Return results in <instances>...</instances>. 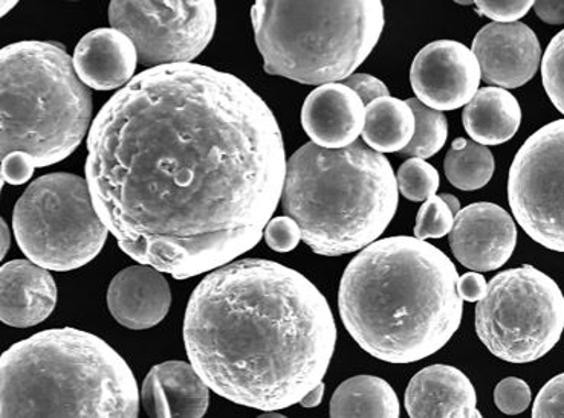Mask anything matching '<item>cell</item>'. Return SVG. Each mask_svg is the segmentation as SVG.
<instances>
[{"instance_id":"cell-1","label":"cell","mask_w":564,"mask_h":418,"mask_svg":"<svg viewBox=\"0 0 564 418\" xmlns=\"http://www.w3.org/2000/svg\"><path fill=\"white\" fill-rule=\"evenodd\" d=\"M285 175L270 106L236 75L196 63L137 75L89 129L98 217L124 254L175 279L258 246Z\"/></svg>"},{"instance_id":"cell-2","label":"cell","mask_w":564,"mask_h":418,"mask_svg":"<svg viewBox=\"0 0 564 418\" xmlns=\"http://www.w3.org/2000/svg\"><path fill=\"white\" fill-rule=\"evenodd\" d=\"M337 338L325 295L270 260L212 271L185 311L195 372L213 393L259 411L291 408L323 382Z\"/></svg>"},{"instance_id":"cell-3","label":"cell","mask_w":564,"mask_h":418,"mask_svg":"<svg viewBox=\"0 0 564 418\" xmlns=\"http://www.w3.org/2000/svg\"><path fill=\"white\" fill-rule=\"evenodd\" d=\"M457 278L455 263L425 240H377L343 274V324L366 353L382 362L427 359L452 341L463 322Z\"/></svg>"},{"instance_id":"cell-4","label":"cell","mask_w":564,"mask_h":418,"mask_svg":"<svg viewBox=\"0 0 564 418\" xmlns=\"http://www.w3.org/2000/svg\"><path fill=\"white\" fill-rule=\"evenodd\" d=\"M138 414L140 392L128 362L88 331H41L0 356V417Z\"/></svg>"},{"instance_id":"cell-5","label":"cell","mask_w":564,"mask_h":418,"mask_svg":"<svg viewBox=\"0 0 564 418\" xmlns=\"http://www.w3.org/2000/svg\"><path fill=\"white\" fill-rule=\"evenodd\" d=\"M280 200L314 254L341 256L384 234L400 191L388 157L365 142L340 150L307 142L286 161Z\"/></svg>"},{"instance_id":"cell-6","label":"cell","mask_w":564,"mask_h":418,"mask_svg":"<svg viewBox=\"0 0 564 418\" xmlns=\"http://www.w3.org/2000/svg\"><path fill=\"white\" fill-rule=\"evenodd\" d=\"M93 95L57 43L0 50V161L21 152L35 168L73 155L93 124Z\"/></svg>"},{"instance_id":"cell-7","label":"cell","mask_w":564,"mask_h":418,"mask_svg":"<svg viewBox=\"0 0 564 418\" xmlns=\"http://www.w3.org/2000/svg\"><path fill=\"white\" fill-rule=\"evenodd\" d=\"M251 22L267 74L323 86L360 68L380 42L386 14L378 0L256 2Z\"/></svg>"},{"instance_id":"cell-8","label":"cell","mask_w":564,"mask_h":418,"mask_svg":"<svg viewBox=\"0 0 564 418\" xmlns=\"http://www.w3.org/2000/svg\"><path fill=\"white\" fill-rule=\"evenodd\" d=\"M13 230L26 258L55 272L80 270L93 262L109 235L88 183L70 173L35 179L15 204Z\"/></svg>"},{"instance_id":"cell-9","label":"cell","mask_w":564,"mask_h":418,"mask_svg":"<svg viewBox=\"0 0 564 418\" xmlns=\"http://www.w3.org/2000/svg\"><path fill=\"white\" fill-rule=\"evenodd\" d=\"M563 329L562 290L531 264L497 274L477 301V337L492 356L510 364L546 356L558 344Z\"/></svg>"},{"instance_id":"cell-10","label":"cell","mask_w":564,"mask_h":418,"mask_svg":"<svg viewBox=\"0 0 564 418\" xmlns=\"http://www.w3.org/2000/svg\"><path fill=\"white\" fill-rule=\"evenodd\" d=\"M564 121L550 122L524 141L512 161L508 202L516 222L546 250L564 251Z\"/></svg>"},{"instance_id":"cell-11","label":"cell","mask_w":564,"mask_h":418,"mask_svg":"<svg viewBox=\"0 0 564 418\" xmlns=\"http://www.w3.org/2000/svg\"><path fill=\"white\" fill-rule=\"evenodd\" d=\"M109 22L152 68L191 63L210 45L218 23L215 2H112Z\"/></svg>"},{"instance_id":"cell-12","label":"cell","mask_w":564,"mask_h":418,"mask_svg":"<svg viewBox=\"0 0 564 418\" xmlns=\"http://www.w3.org/2000/svg\"><path fill=\"white\" fill-rule=\"evenodd\" d=\"M480 68L464 43L436 41L422 47L410 69L416 100L437 112L464 108L479 90Z\"/></svg>"},{"instance_id":"cell-13","label":"cell","mask_w":564,"mask_h":418,"mask_svg":"<svg viewBox=\"0 0 564 418\" xmlns=\"http://www.w3.org/2000/svg\"><path fill=\"white\" fill-rule=\"evenodd\" d=\"M457 262L473 272L500 270L514 254V219L499 205L477 202L460 208L449 231Z\"/></svg>"},{"instance_id":"cell-14","label":"cell","mask_w":564,"mask_h":418,"mask_svg":"<svg viewBox=\"0 0 564 418\" xmlns=\"http://www.w3.org/2000/svg\"><path fill=\"white\" fill-rule=\"evenodd\" d=\"M471 53L487 85L517 89L535 77L542 61L538 34L522 22L488 23L473 41Z\"/></svg>"},{"instance_id":"cell-15","label":"cell","mask_w":564,"mask_h":418,"mask_svg":"<svg viewBox=\"0 0 564 418\" xmlns=\"http://www.w3.org/2000/svg\"><path fill=\"white\" fill-rule=\"evenodd\" d=\"M365 108L360 97L343 82L318 86L303 102V130L318 147H349L361 136Z\"/></svg>"},{"instance_id":"cell-16","label":"cell","mask_w":564,"mask_h":418,"mask_svg":"<svg viewBox=\"0 0 564 418\" xmlns=\"http://www.w3.org/2000/svg\"><path fill=\"white\" fill-rule=\"evenodd\" d=\"M172 292L163 272L148 264L121 271L108 289V307L112 317L130 330H149L167 317Z\"/></svg>"},{"instance_id":"cell-17","label":"cell","mask_w":564,"mask_h":418,"mask_svg":"<svg viewBox=\"0 0 564 418\" xmlns=\"http://www.w3.org/2000/svg\"><path fill=\"white\" fill-rule=\"evenodd\" d=\"M57 304V286L50 271L28 260L0 267V322L30 329L50 318Z\"/></svg>"},{"instance_id":"cell-18","label":"cell","mask_w":564,"mask_h":418,"mask_svg":"<svg viewBox=\"0 0 564 418\" xmlns=\"http://www.w3.org/2000/svg\"><path fill=\"white\" fill-rule=\"evenodd\" d=\"M410 417L480 418L475 386L452 365H432L413 376L404 396Z\"/></svg>"},{"instance_id":"cell-19","label":"cell","mask_w":564,"mask_h":418,"mask_svg":"<svg viewBox=\"0 0 564 418\" xmlns=\"http://www.w3.org/2000/svg\"><path fill=\"white\" fill-rule=\"evenodd\" d=\"M73 65L78 80L96 90L123 89L138 66L135 46L120 31H90L75 46Z\"/></svg>"},{"instance_id":"cell-20","label":"cell","mask_w":564,"mask_h":418,"mask_svg":"<svg viewBox=\"0 0 564 418\" xmlns=\"http://www.w3.org/2000/svg\"><path fill=\"white\" fill-rule=\"evenodd\" d=\"M141 400L150 417H203L210 393L192 364L171 361L150 370Z\"/></svg>"},{"instance_id":"cell-21","label":"cell","mask_w":564,"mask_h":418,"mask_svg":"<svg viewBox=\"0 0 564 418\" xmlns=\"http://www.w3.org/2000/svg\"><path fill=\"white\" fill-rule=\"evenodd\" d=\"M465 132L477 144L500 145L511 141L522 124V108L507 89L488 86L464 106Z\"/></svg>"},{"instance_id":"cell-22","label":"cell","mask_w":564,"mask_h":418,"mask_svg":"<svg viewBox=\"0 0 564 418\" xmlns=\"http://www.w3.org/2000/svg\"><path fill=\"white\" fill-rule=\"evenodd\" d=\"M362 142L373 152L400 153L415 132V117L408 101L394 97L377 98L365 108Z\"/></svg>"},{"instance_id":"cell-23","label":"cell","mask_w":564,"mask_h":418,"mask_svg":"<svg viewBox=\"0 0 564 418\" xmlns=\"http://www.w3.org/2000/svg\"><path fill=\"white\" fill-rule=\"evenodd\" d=\"M330 417L401 416L400 398L384 378L357 376L347 378L335 389L329 406Z\"/></svg>"},{"instance_id":"cell-24","label":"cell","mask_w":564,"mask_h":418,"mask_svg":"<svg viewBox=\"0 0 564 418\" xmlns=\"http://www.w3.org/2000/svg\"><path fill=\"white\" fill-rule=\"evenodd\" d=\"M444 169L453 187L476 191L490 184L496 169L495 155L485 145L457 138L445 156Z\"/></svg>"},{"instance_id":"cell-25","label":"cell","mask_w":564,"mask_h":418,"mask_svg":"<svg viewBox=\"0 0 564 418\" xmlns=\"http://www.w3.org/2000/svg\"><path fill=\"white\" fill-rule=\"evenodd\" d=\"M413 117H415V132L408 147L401 150V156L429 160L437 155L444 147L448 138V121L444 112H437L422 105L416 98L408 100Z\"/></svg>"},{"instance_id":"cell-26","label":"cell","mask_w":564,"mask_h":418,"mask_svg":"<svg viewBox=\"0 0 564 418\" xmlns=\"http://www.w3.org/2000/svg\"><path fill=\"white\" fill-rule=\"evenodd\" d=\"M398 191L410 202H425L440 189L441 177L427 161L410 157L397 173Z\"/></svg>"},{"instance_id":"cell-27","label":"cell","mask_w":564,"mask_h":418,"mask_svg":"<svg viewBox=\"0 0 564 418\" xmlns=\"http://www.w3.org/2000/svg\"><path fill=\"white\" fill-rule=\"evenodd\" d=\"M455 216L441 196H432L422 205L416 216L415 234L417 240L442 239L452 231Z\"/></svg>"},{"instance_id":"cell-28","label":"cell","mask_w":564,"mask_h":418,"mask_svg":"<svg viewBox=\"0 0 564 418\" xmlns=\"http://www.w3.org/2000/svg\"><path fill=\"white\" fill-rule=\"evenodd\" d=\"M564 33L560 31L550 45L542 61V80L547 97L560 113H564V81H563Z\"/></svg>"},{"instance_id":"cell-29","label":"cell","mask_w":564,"mask_h":418,"mask_svg":"<svg viewBox=\"0 0 564 418\" xmlns=\"http://www.w3.org/2000/svg\"><path fill=\"white\" fill-rule=\"evenodd\" d=\"M532 393L530 385L519 377H507L497 384L495 404L500 413L507 416H519L531 405Z\"/></svg>"},{"instance_id":"cell-30","label":"cell","mask_w":564,"mask_h":418,"mask_svg":"<svg viewBox=\"0 0 564 418\" xmlns=\"http://www.w3.org/2000/svg\"><path fill=\"white\" fill-rule=\"evenodd\" d=\"M263 239L268 246L275 252H291L302 240L299 224L291 217L282 216L271 219L263 230Z\"/></svg>"},{"instance_id":"cell-31","label":"cell","mask_w":564,"mask_h":418,"mask_svg":"<svg viewBox=\"0 0 564 418\" xmlns=\"http://www.w3.org/2000/svg\"><path fill=\"white\" fill-rule=\"evenodd\" d=\"M532 417H564V374L543 386L532 406Z\"/></svg>"},{"instance_id":"cell-32","label":"cell","mask_w":564,"mask_h":418,"mask_svg":"<svg viewBox=\"0 0 564 418\" xmlns=\"http://www.w3.org/2000/svg\"><path fill=\"white\" fill-rule=\"evenodd\" d=\"M479 14L491 19L495 23H516L524 18L532 10L534 2L531 0H520V2H490V0H479L475 2Z\"/></svg>"},{"instance_id":"cell-33","label":"cell","mask_w":564,"mask_h":418,"mask_svg":"<svg viewBox=\"0 0 564 418\" xmlns=\"http://www.w3.org/2000/svg\"><path fill=\"white\" fill-rule=\"evenodd\" d=\"M33 160L25 153L15 152L8 155L0 165V176L3 183L10 185H23L34 175Z\"/></svg>"},{"instance_id":"cell-34","label":"cell","mask_w":564,"mask_h":418,"mask_svg":"<svg viewBox=\"0 0 564 418\" xmlns=\"http://www.w3.org/2000/svg\"><path fill=\"white\" fill-rule=\"evenodd\" d=\"M346 88L352 89L360 97L362 105L368 106L369 102L377 98L389 97V88L380 78L368 74H352L341 81Z\"/></svg>"},{"instance_id":"cell-35","label":"cell","mask_w":564,"mask_h":418,"mask_svg":"<svg viewBox=\"0 0 564 418\" xmlns=\"http://www.w3.org/2000/svg\"><path fill=\"white\" fill-rule=\"evenodd\" d=\"M487 279L480 272H467L463 277L457 278L456 290L463 301H480L487 294Z\"/></svg>"},{"instance_id":"cell-36","label":"cell","mask_w":564,"mask_h":418,"mask_svg":"<svg viewBox=\"0 0 564 418\" xmlns=\"http://www.w3.org/2000/svg\"><path fill=\"white\" fill-rule=\"evenodd\" d=\"M535 14L539 19H542L544 23L550 25H563L564 23V2L557 0V2H534Z\"/></svg>"},{"instance_id":"cell-37","label":"cell","mask_w":564,"mask_h":418,"mask_svg":"<svg viewBox=\"0 0 564 418\" xmlns=\"http://www.w3.org/2000/svg\"><path fill=\"white\" fill-rule=\"evenodd\" d=\"M325 389L326 385L319 382V384L315 386L314 389H311L299 404L302 405L303 408H317V406L322 404L323 397H325Z\"/></svg>"},{"instance_id":"cell-38","label":"cell","mask_w":564,"mask_h":418,"mask_svg":"<svg viewBox=\"0 0 564 418\" xmlns=\"http://www.w3.org/2000/svg\"><path fill=\"white\" fill-rule=\"evenodd\" d=\"M11 246V232L6 223V220L0 217V262L6 258L8 251Z\"/></svg>"},{"instance_id":"cell-39","label":"cell","mask_w":564,"mask_h":418,"mask_svg":"<svg viewBox=\"0 0 564 418\" xmlns=\"http://www.w3.org/2000/svg\"><path fill=\"white\" fill-rule=\"evenodd\" d=\"M441 199L447 204V207L449 208V211L453 212V216H456L457 212L460 211V208H463L460 207L459 199H457L456 196L449 195V193H444V195H441Z\"/></svg>"},{"instance_id":"cell-40","label":"cell","mask_w":564,"mask_h":418,"mask_svg":"<svg viewBox=\"0 0 564 418\" xmlns=\"http://www.w3.org/2000/svg\"><path fill=\"white\" fill-rule=\"evenodd\" d=\"M15 7H18V2H0V19L6 18L7 14H10Z\"/></svg>"},{"instance_id":"cell-41","label":"cell","mask_w":564,"mask_h":418,"mask_svg":"<svg viewBox=\"0 0 564 418\" xmlns=\"http://www.w3.org/2000/svg\"><path fill=\"white\" fill-rule=\"evenodd\" d=\"M2 188H3V179H2V176H0V193H2Z\"/></svg>"}]
</instances>
